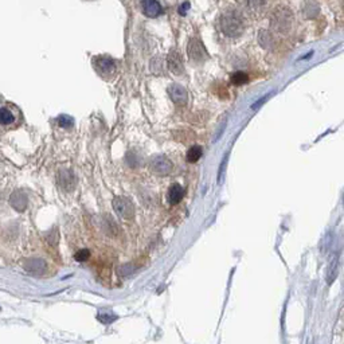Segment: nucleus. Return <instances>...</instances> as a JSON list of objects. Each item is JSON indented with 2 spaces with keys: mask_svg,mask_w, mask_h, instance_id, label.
I'll list each match as a JSON object with an SVG mask.
<instances>
[{
  "mask_svg": "<svg viewBox=\"0 0 344 344\" xmlns=\"http://www.w3.org/2000/svg\"><path fill=\"white\" fill-rule=\"evenodd\" d=\"M243 16L236 10H227L220 16V28L227 37H238L243 31Z\"/></svg>",
  "mask_w": 344,
  "mask_h": 344,
  "instance_id": "f257e3e1",
  "label": "nucleus"
},
{
  "mask_svg": "<svg viewBox=\"0 0 344 344\" xmlns=\"http://www.w3.org/2000/svg\"><path fill=\"white\" fill-rule=\"evenodd\" d=\"M293 23V14L288 7H277L272 14V27L281 34L289 32Z\"/></svg>",
  "mask_w": 344,
  "mask_h": 344,
  "instance_id": "f03ea898",
  "label": "nucleus"
},
{
  "mask_svg": "<svg viewBox=\"0 0 344 344\" xmlns=\"http://www.w3.org/2000/svg\"><path fill=\"white\" fill-rule=\"evenodd\" d=\"M93 66H94L97 73L101 75V77H104V78L110 77L116 71V62H114V59L108 57V55L94 57L93 58Z\"/></svg>",
  "mask_w": 344,
  "mask_h": 344,
  "instance_id": "7ed1b4c3",
  "label": "nucleus"
},
{
  "mask_svg": "<svg viewBox=\"0 0 344 344\" xmlns=\"http://www.w3.org/2000/svg\"><path fill=\"white\" fill-rule=\"evenodd\" d=\"M113 209L124 219H130L134 215V206L132 200L125 196H116L113 199Z\"/></svg>",
  "mask_w": 344,
  "mask_h": 344,
  "instance_id": "20e7f679",
  "label": "nucleus"
},
{
  "mask_svg": "<svg viewBox=\"0 0 344 344\" xmlns=\"http://www.w3.org/2000/svg\"><path fill=\"white\" fill-rule=\"evenodd\" d=\"M150 171L156 173V175H160V176H166L170 172H172V163L170 161V159H167L166 156L157 155L155 157H152V160L150 163Z\"/></svg>",
  "mask_w": 344,
  "mask_h": 344,
  "instance_id": "39448f33",
  "label": "nucleus"
},
{
  "mask_svg": "<svg viewBox=\"0 0 344 344\" xmlns=\"http://www.w3.org/2000/svg\"><path fill=\"white\" fill-rule=\"evenodd\" d=\"M187 53L190 59H193L195 62H202L207 58V51L204 48L203 43L200 42L196 38H191L187 46Z\"/></svg>",
  "mask_w": 344,
  "mask_h": 344,
  "instance_id": "423d86ee",
  "label": "nucleus"
},
{
  "mask_svg": "<svg viewBox=\"0 0 344 344\" xmlns=\"http://www.w3.org/2000/svg\"><path fill=\"white\" fill-rule=\"evenodd\" d=\"M57 182L64 191H73L77 184V177L70 170H61L57 175Z\"/></svg>",
  "mask_w": 344,
  "mask_h": 344,
  "instance_id": "0eeeda50",
  "label": "nucleus"
},
{
  "mask_svg": "<svg viewBox=\"0 0 344 344\" xmlns=\"http://www.w3.org/2000/svg\"><path fill=\"white\" fill-rule=\"evenodd\" d=\"M167 64L168 67L175 75H182L184 73V64L180 53L177 50H171L168 57H167Z\"/></svg>",
  "mask_w": 344,
  "mask_h": 344,
  "instance_id": "6e6552de",
  "label": "nucleus"
},
{
  "mask_svg": "<svg viewBox=\"0 0 344 344\" xmlns=\"http://www.w3.org/2000/svg\"><path fill=\"white\" fill-rule=\"evenodd\" d=\"M168 94L171 97L172 101L175 102V104H179V105L186 104V101H187V90H186L183 86L177 85V84L170 85V87H168Z\"/></svg>",
  "mask_w": 344,
  "mask_h": 344,
  "instance_id": "1a4fd4ad",
  "label": "nucleus"
},
{
  "mask_svg": "<svg viewBox=\"0 0 344 344\" xmlns=\"http://www.w3.org/2000/svg\"><path fill=\"white\" fill-rule=\"evenodd\" d=\"M141 10L148 18H157L161 14V5L157 0H141Z\"/></svg>",
  "mask_w": 344,
  "mask_h": 344,
  "instance_id": "9d476101",
  "label": "nucleus"
},
{
  "mask_svg": "<svg viewBox=\"0 0 344 344\" xmlns=\"http://www.w3.org/2000/svg\"><path fill=\"white\" fill-rule=\"evenodd\" d=\"M23 266L28 273L32 274H42L46 270V262L42 258H28L24 261Z\"/></svg>",
  "mask_w": 344,
  "mask_h": 344,
  "instance_id": "9b49d317",
  "label": "nucleus"
},
{
  "mask_svg": "<svg viewBox=\"0 0 344 344\" xmlns=\"http://www.w3.org/2000/svg\"><path fill=\"white\" fill-rule=\"evenodd\" d=\"M28 203V198L23 191H15L14 194H11L10 196V204L16 210V211H24Z\"/></svg>",
  "mask_w": 344,
  "mask_h": 344,
  "instance_id": "f8f14e48",
  "label": "nucleus"
},
{
  "mask_svg": "<svg viewBox=\"0 0 344 344\" xmlns=\"http://www.w3.org/2000/svg\"><path fill=\"white\" fill-rule=\"evenodd\" d=\"M184 196V190L182 188L180 184H172L170 187V191H168V202L171 204H177Z\"/></svg>",
  "mask_w": 344,
  "mask_h": 344,
  "instance_id": "ddd939ff",
  "label": "nucleus"
},
{
  "mask_svg": "<svg viewBox=\"0 0 344 344\" xmlns=\"http://www.w3.org/2000/svg\"><path fill=\"white\" fill-rule=\"evenodd\" d=\"M16 116L15 112L7 107H1L0 108V125L3 127H7V125H11V124L15 123Z\"/></svg>",
  "mask_w": 344,
  "mask_h": 344,
  "instance_id": "4468645a",
  "label": "nucleus"
},
{
  "mask_svg": "<svg viewBox=\"0 0 344 344\" xmlns=\"http://www.w3.org/2000/svg\"><path fill=\"white\" fill-rule=\"evenodd\" d=\"M258 43H259L261 47L269 50V48L274 47L276 41H274L273 35L270 32L266 31V30H262V31H259V34H258Z\"/></svg>",
  "mask_w": 344,
  "mask_h": 344,
  "instance_id": "2eb2a0df",
  "label": "nucleus"
},
{
  "mask_svg": "<svg viewBox=\"0 0 344 344\" xmlns=\"http://www.w3.org/2000/svg\"><path fill=\"white\" fill-rule=\"evenodd\" d=\"M338 272H339V258L335 257L333 261L329 263V268H328L327 272V282L328 285H332L333 281L336 280L338 277Z\"/></svg>",
  "mask_w": 344,
  "mask_h": 344,
  "instance_id": "dca6fc26",
  "label": "nucleus"
},
{
  "mask_svg": "<svg viewBox=\"0 0 344 344\" xmlns=\"http://www.w3.org/2000/svg\"><path fill=\"white\" fill-rule=\"evenodd\" d=\"M202 153H203V150H202V147H199V145H195V147H191L190 150H188L187 152V161L188 163H196V161L202 157Z\"/></svg>",
  "mask_w": 344,
  "mask_h": 344,
  "instance_id": "f3484780",
  "label": "nucleus"
},
{
  "mask_svg": "<svg viewBox=\"0 0 344 344\" xmlns=\"http://www.w3.org/2000/svg\"><path fill=\"white\" fill-rule=\"evenodd\" d=\"M247 80H249L247 74L242 73V71H236V73H234V74L231 75V82H233L234 85H243V84H246Z\"/></svg>",
  "mask_w": 344,
  "mask_h": 344,
  "instance_id": "a211bd4d",
  "label": "nucleus"
},
{
  "mask_svg": "<svg viewBox=\"0 0 344 344\" xmlns=\"http://www.w3.org/2000/svg\"><path fill=\"white\" fill-rule=\"evenodd\" d=\"M58 125L61 128H73L74 125V120L70 117V116H59L58 117Z\"/></svg>",
  "mask_w": 344,
  "mask_h": 344,
  "instance_id": "6ab92c4d",
  "label": "nucleus"
},
{
  "mask_svg": "<svg viewBox=\"0 0 344 344\" xmlns=\"http://www.w3.org/2000/svg\"><path fill=\"white\" fill-rule=\"evenodd\" d=\"M116 319H117V316L113 315L112 312H101V313L98 315V320L101 322H104V324H110V322H114Z\"/></svg>",
  "mask_w": 344,
  "mask_h": 344,
  "instance_id": "aec40b11",
  "label": "nucleus"
},
{
  "mask_svg": "<svg viewBox=\"0 0 344 344\" xmlns=\"http://www.w3.org/2000/svg\"><path fill=\"white\" fill-rule=\"evenodd\" d=\"M305 14L308 18H315L319 14V5L315 1H309L308 5L305 7Z\"/></svg>",
  "mask_w": 344,
  "mask_h": 344,
  "instance_id": "412c9836",
  "label": "nucleus"
},
{
  "mask_svg": "<svg viewBox=\"0 0 344 344\" xmlns=\"http://www.w3.org/2000/svg\"><path fill=\"white\" fill-rule=\"evenodd\" d=\"M89 256H90V253H89L87 249H81V250L75 253L74 258L75 261H78V262H84V261H86L89 258Z\"/></svg>",
  "mask_w": 344,
  "mask_h": 344,
  "instance_id": "4be33fe9",
  "label": "nucleus"
},
{
  "mask_svg": "<svg viewBox=\"0 0 344 344\" xmlns=\"http://www.w3.org/2000/svg\"><path fill=\"white\" fill-rule=\"evenodd\" d=\"M239 1L247 5V7H250V8H259L261 5L265 4L266 0H239Z\"/></svg>",
  "mask_w": 344,
  "mask_h": 344,
  "instance_id": "5701e85b",
  "label": "nucleus"
},
{
  "mask_svg": "<svg viewBox=\"0 0 344 344\" xmlns=\"http://www.w3.org/2000/svg\"><path fill=\"white\" fill-rule=\"evenodd\" d=\"M136 270V268H134L133 265H129V263H125V265H123V266H120V269H118V274H121V276H128V274H132Z\"/></svg>",
  "mask_w": 344,
  "mask_h": 344,
  "instance_id": "b1692460",
  "label": "nucleus"
},
{
  "mask_svg": "<svg viewBox=\"0 0 344 344\" xmlns=\"http://www.w3.org/2000/svg\"><path fill=\"white\" fill-rule=\"evenodd\" d=\"M329 245H331V236L328 234V236H325V238H324V242H322V247H320V249H322V253L327 252V249H328V246H329Z\"/></svg>",
  "mask_w": 344,
  "mask_h": 344,
  "instance_id": "393cba45",
  "label": "nucleus"
},
{
  "mask_svg": "<svg viewBox=\"0 0 344 344\" xmlns=\"http://www.w3.org/2000/svg\"><path fill=\"white\" fill-rule=\"evenodd\" d=\"M226 161H227V157H225L223 159V161H222V166H220L219 168V175H218V182H222V177H223V173H225V166H226Z\"/></svg>",
  "mask_w": 344,
  "mask_h": 344,
  "instance_id": "a878e982",
  "label": "nucleus"
},
{
  "mask_svg": "<svg viewBox=\"0 0 344 344\" xmlns=\"http://www.w3.org/2000/svg\"><path fill=\"white\" fill-rule=\"evenodd\" d=\"M188 8H190V4H188V3H184V5H182V7L179 8V12H180V15H186V12H187Z\"/></svg>",
  "mask_w": 344,
  "mask_h": 344,
  "instance_id": "bb28decb",
  "label": "nucleus"
},
{
  "mask_svg": "<svg viewBox=\"0 0 344 344\" xmlns=\"http://www.w3.org/2000/svg\"><path fill=\"white\" fill-rule=\"evenodd\" d=\"M308 344H313V343H312V342H309V343H308Z\"/></svg>",
  "mask_w": 344,
  "mask_h": 344,
  "instance_id": "cd10ccee",
  "label": "nucleus"
}]
</instances>
